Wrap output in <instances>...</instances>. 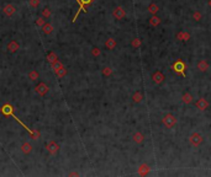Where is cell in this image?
<instances>
[{
	"mask_svg": "<svg viewBox=\"0 0 211 177\" xmlns=\"http://www.w3.org/2000/svg\"><path fill=\"white\" fill-rule=\"evenodd\" d=\"M1 113H3L4 116H8V117H9V116H11V117L14 118V119H15V121L17 122V123L21 124V125L24 127V128H25L27 132H29V134H31L32 139H38V138L41 137V133H40L38 130H32V129H30L29 127H27L25 123H22V122L19 119V117H16L15 115H14V107L10 105V103H5V105H4V106L1 107Z\"/></svg>",
	"mask_w": 211,
	"mask_h": 177,
	"instance_id": "1",
	"label": "cell"
},
{
	"mask_svg": "<svg viewBox=\"0 0 211 177\" xmlns=\"http://www.w3.org/2000/svg\"><path fill=\"white\" fill-rule=\"evenodd\" d=\"M58 59V57H57V54L56 53H53V52H51V53H48L47 54V57H46V60H47L49 64H52V63H54Z\"/></svg>",
	"mask_w": 211,
	"mask_h": 177,
	"instance_id": "22",
	"label": "cell"
},
{
	"mask_svg": "<svg viewBox=\"0 0 211 177\" xmlns=\"http://www.w3.org/2000/svg\"><path fill=\"white\" fill-rule=\"evenodd\" d=\"M141 44H142V41L140 38H135V39H132V42H131V46L134 47V48L141 47Z\"/></svg>",
	"mask_w": 211,
	"mask_h": 177,
	"instance_id": "27",
	"label": "cell"
},
{
	"mask_svg": "<svg viewBox=\"0 0 211 177\" xmlns=\"http://www.w3.org/2000/svg\"><path fill=\"white\" fill-rule=\"evenodd\" d=\"M46 149H47L48 154H51V155H56V154L58 153V150H59V145L56 142L51 140L49 143L46 144Z\"/></svg>",
	"mask_w": 211,
	"mask_h": 177,
	"instance_id": "5",
	"label": "cell"
},
{
	"mask_svg": "<svg viewBox=\"0 0 211 177\" xmlns=\"http://www.w3.org/2000/svg\"><path fill=\"white\" fill-rule=\"evenodd\" d=\"M190 38H191V36L189 32H186V31H180V32L177 35V39L183 41V42H188Z\"/></svg>",
	"mask_w": 211,
	"mask_h": 177,
	"instance_id": "11",
	"label": "cell"
},
{
	"mask_svg": "<svg viewBox=\"0 0 211 177\" xmlns=\"http://www.w3.org/2000/svg\"><path fill=\"white\" fill-rule=\"evenodd\" d=\"M51 14L52 12H51V10H49L48 7H45L43 10H42V16L45 17V19H48V17L51 16Z\"/></svg>",
	"mask_w": 211,
	"mask_h": 177,
	"instance_id": "30",
	"label": "cell"
},
{
	"mask_svg": "<svg viewBox=\"0 0 211 177\" xmlns=\"http://www.w3.org/2000/svg\"><path fill=\"white\" fill-rule=\"evenodd\" d=\"M143 94H142L141 91H138V90H137V91H135L134 92V95H132V101H134L135 103H140L142 100H143Z\"/></svg>",
	"mask_w": 211,
	"mask_h": 177,
	"instance_id": "16",
	"label": "cell"
},
{
	"mask_svg": "<svg viewBox=\"0 0 211 177\" xmlns=\"http://www.w3.org/2000/svg\"><path fill=\"white\" fill-rule=\"evenodd\" d=\"M132 139H134V142L137 143V144H142L145 140V135L141 133V132H136V133L132 135Z\"/></svg>",
	"mask_w": 211,
	"mask_h": 177,
	"instance_id": "14",
	"label": "cell"
},
{
	"mask_svg": "<svg viewBox=\"0 0 211 177\" xmlns=\"http://www.w3.org/2000/svg\"><path fill=\"white\" fill-rule=\"evenodd\" d=\"M147 10H148V12L151 14V15H156V14H157V12L159 11V7H158L157 4H154V3H153V4H151V5L148 6Z\"/></svg>",
	"mask_w": 211,
	"mask_h": 177,
	"instance_id": "23",
	"label": "cell"
},
{
	"mask_svg": "<svg viewBox=\"0 0 211 177\" xmlns=\"http://www.w3.org/2000/svg\"><path fill=\"white\" fill-rule=\"evenodd\" d=\"M3 11H4V14H5L6 16L10 17V16H12L16 12V7L14 6L12 4H8V5H5L3 7Z\"/></svg>",
	"mask_w": 211,
	"mask_h": 177,
	"instance_id": "9",
	"label": "cell"
},
{
	"mask_svg": "<svg viewBox=\"0 0 211 177\" xmlns=\"http://www.w3.org/2000/svg\"><path fill=\"white\" fill-rule=\"evenodd\" d=\"M196 68H198L199 71L205 73V71L209 70V63L206 62V60H200V62L198 63V65H196Z\"/></svg>",
	"mask_w": 211,
	"mask_h": 177,
	"instance_id": "15",
	"label": "cell"
},
{
	"mask_svg": "<svg viewBox=\"0 0 211 177\" xmlns=\"http://www.w3.org/2000/svg\"><path fill=\"white\" fill-rule=\"evenodd\" d=\"M148 21H149V25L152 27H156V26H158L160 24V19L158 16H156V15H152V17H151Z\"/></svg>",
	"mask_w": 211,
	"mask_h": 177,
	"instance_id": "21",
	"label": "cell"
},
{
	"mask_svg": "<svg viewBox=\"0 0 211 177\" xmlns=\"http://www.w3.org/2000/svg\"><path fill=\"white\" fill-rule=\"evenodd\" d=\"M35 91L37 92V94L40 95V96H45V95L48 92V86L46 85L45 83H40L38 85H36Z\"/></svg>",
	"mask_w": 211,
	"mask_h": 177,
	"instance_id": "7",
	"label": "cell"
},
{
	"mask_svg": "<svg viewBox=\"0 0 211 177\" xmlns=\"http://www.w3.org/2000/svg\"><path fill=\"white\" fill-rule=\"evenodd\" d=\"M201 17H203V15H201L200 11H194V12H193V20H194V21H200Z\"/></svg>",
	"mask_w": 211,
	"mask_h": 177,
	"instance_id": "29",
	"label": "cell"
},
{
	"mask_svg": "<svg viewBox=\"0 0 211 177\" xmlns=\"http://www.w3.org/2000/svg\"><path fill=\"white\" fill-rule=\"evenodd\" d=\"M112 16L115 17V19H117V20L123 19V17L126 16L125 9H123L122 6H117V7H115V9H114V11H112Z\"/></svg>",
	"mask_w": 211,
	"mask_h": 177,
	"instance_id": "6",
	"label": "cell"
},
{
	"mask_svg": "<svg viewBox=\"0 0 211 177\" xmlns=\"http://www.w3.org/2000/svg\"><path fill=\"white\" fill-rule=\"evenodd\" d=\"M38 78H40V74H38L37 70H31V71L29 73V79H30L31 81L38 80Z\"/></svg>",
	"mask_w": 211,
	"mask_h": 177,
	"instance_id": "24",
	"label": "cell"
},
{
	"mask_svg": "<svg viewBox=\"0 0 211 177\" xmlns=\"http://www.w3.org/2000/svg\"><path fill=\"white\" fill-rule=\"evenodd\" d=\"M203 142H204V138L199 133H193L189 137V143L193 146H199V145L203 144Z\"/></svg>",
	"mask_w": 211,
	"mask_h": 177,
	"instance_id": "4",
	"label": "cell"
},
{
	"mask_svg": "<svg viewBox=\"0 0 211 177\" xmlns=\"http://www.w3.org/2000/svg\"><path fill=\"white\" fill-rule=\"evenodd\" d=\"M149 171H151V167L147 164H142L138 167V175L140 176H147L149 174Z\"/></svg>",
	"mask_w": 211,
	"mask_h": 177,
	"instance_id": "13",
	"label": "cell"
},
{
	"mask_svg": "<svg viewBox=\"0 0 211 177\" xmlns=\"http://www.w3.org/2000/svg\"><path fill=\"white\" fill-rule=\"evenodd\" d=\"M195 106L198 107V110H200V111H205L206 108L209 107V103H208V101H206L205 98L201 97V98H199L198 101L195 102Z\"/></svg>",
	"mask_w": 211,
	"mask_h": 177,
	"instance_id": "10",
	"label": "cell"
},
{
	"mask_svg": "<svg viewBox=\"0 0 211 177\" xmlns=\"http://www.w3.org/2000/svg\"><path fill=\"white\" fill-rule=\"evenodd\" d=\"M62 66H63L62 62H61V60H58V59H57V60L54 62V63H52V64H51V68H52V70H53V71H57V70H59Z\"/></svg>",
	"mask_w": 211,
	"mask_h": 177,
	"instance_id": "25",
	"label": "cell"
},
{
	"mask_svg": "<svg viewBox=\"0 0 211 177\" xmlns=\"http://www.w3.org/2000/svg\"><path fill=\"white\" fill-rule=\"evenodd\" d=\"M19 48H20V44L16 41H10L8 44V51L10 53H15L16 51H19Z\"/></svg>",
	"mask_w": 211,
	"mask_h": 177,
	"instance_id": "12",
	"label": "cell"
},
{
	"mask_svg": "<svg viewBox=\"0 0 211 177\" xmlns=\"http://www.w3.org/2000/svg\"><path fill=\"white\" fill-rule=\"evenodd\" d=\"M40 0H29V5L31 6V7H37L38 5H40Z\"/></svg>",
	"mask_w": 211,
	"mask_h": 177,
	"instance_id": "32",
	"label": "cell"
},
{
	"mask_svg": "<svg viewBox=\"0 0 211 177\" xmlns=\"http://www.w3.org/2000/svg\"><path fill=\"white\" fill-rule=\"evenodd\" d=\"M171 69L173 70L174 74H177V75H179V76H183V78H185V76H186L188 65H186V63L183 60V59H177V60L172 64Z\"/></svg>",
	"mask_w": 211,
	"mask_h": 177,
	"instance_id": "2",
	"label": "cell"
},
{
	"mask_svg": "<svg viewBox=\"0 0 211 177\" xmlns=\"http://www.w3.org/2000/svg\"><path fill=\"white\" fill-rule=\"evenodd\" d=\"M42 32L45 35H51L53 32V26L51 24H48V22H46V24L42 26Z\"/></svg>",
	"mask_w": 211,
	"mask_h": 177,
	"instance_id": "19",
	"label": "cell"
},
{
	"mask_svg": "<svg viewBox=\"0 0 211 177\" xmlns=\"http://www.w3.org/2000/svg\"><path fill=\"white\" fill-rule=\"evenodd\" d=\"M78 175H79V174H77V172H72V174H71V176H78Z\"/></svg>",
	"mask_w": 211,
	"mask_h": 177,
	"instance_id": "34",
	"label": "cell"
},
{
	"mask_svg": "<svg viewBox=\"0 0 211 177\" xmlns=\"http://www.w3.org/2000/svg\"><path fill=\"white\" fill-rule=\"evenodd\" d=\"M105 47H106L108 49H110V51H112V49L116 47V39H114V38H108L106 42H105Z\"/></svg>",
	"mask_w": 211,
	"mask_h": 177,
	"instance_id": "17",
	"label": "cell"
},
{
	"mask_svg": "<svg viewBox=\"0 0 211 177\" xmlns=\"http://www.w3.org/2000/svg\"><path fill=\"white\" fill-rule=\"evenodd\" d=\"M182 101L184 103H186V105H189V103L193 102V95L190 92H184L182 96Z\"/></svg>",
	"mask_w": 211,
	"mask_h": 177,
	"instance_id": "18",
	"label": "cell"
},
{
	"mask_svg": "<svg viewBox=\"0 0 211 177\" xmlns=\"http://www.w3.org/2000/svg\"><path fill=\"white\" fill-rule=\"evenodd\" d=\"M152 80H153L157 85L162 84L163 81H164V74H163L162 71H159V70H156L153 74H152Z\"/></svg>",
	"mask_w": 211,
	"mask_h": 177,
	"instance_id": "8",
	"label": "cell"
},
{
	"mask_svg": "<svg viewBox=\"0 0 211 177\" xmlns=\"http://www.w3.org/2000/svg\"><path fill=\"white\" fill-rule=\"evenodd\" d=\"M209 5H210V7H211V0H210V1H209Z\"/></svg>",
	"mask_w": 211,
	"mask_h": 177,
	"instance_id": "35",
	"label": "cell"
},
{
	"mask_svg": "<svg viewBox=\"0 0 211 177\" xmlns=\"http://www.w3.org/2000/svg\"><path fill=\"white\" fill-rule=\"evenodd\" d=\"M101 73H103V75H104V76H110V75L112 74V69H111L110 66H105Z\"/></svg>",
	"mask_w": 211,
	"mask_h": 177,
	"instance_id": "28",
	"label": "cell"
},
{
	"mask_svg": "<svg viewBox=\"0 0 211 177\" xmlns=\"http://www.w3.org/2000/svg\"><path fill=\"white\" fill-rule=\"evenodd\" d=\"M162 123L166 125L167 128L172 129V128H174V127H175V124H177V117L174 116V115H172V113H168V115H166V116L163 117Z\"/></svg>",
	"mask_w": 211,
	"mask_h": 177,
	"instance_id": "3",
	"label": "cell"
},
{
	"mask_svg": "<svg viewBox=\"0 0 211 177\" xmlns=\"http://www.w3.org/2000/svg\"><path fill=\"white\" fill-rule=\"evenodd\" d=\"M45 24H46V21H45V17L43 16L42 17H38V19L36 20V26H38V27H42Z\"/></svg>",
	"mask_w": 211,
	"mask_h": 177,
	"instance_id": "31",
	"label": "cell"
},
{
	"mask_svg": "<svg viewBox=\"0 0 211 177\" xmlns=\"http://www.w3.org/2000/svg\"><path fill=\"white\" fill-rule=\"evenodd\" d=\"M91 54H93L94 57H99L100 56V49L98 47H93L91 48Z\"/></svg>",
	"mask_w": 211,
	"mask_h": 177,
	"instance_id": "33",
	"label": "cell"
},
{
	"mask_svg": "<svg viewBox=\"0 0 211 177\" xmlns=\"http://www.w3.org/2000/svg\"><path fill=\"white\" fill-rule=\"evenodd\" d=\"M21 151L26 154V155H29V154L32 151V145L30 143H24L21 145Z\"/></svg>",
	"mask_w": 211,
	"mask_h": 177,
	"instance_id": "20",
	"label": "cell"
},
{
	"mask_svg": "<svg viewBox=\"0 0 211 177\" xmlns=\"http://www.w3.org/2000/svg\"><path fill=\"white\" fill-rule=\"evenodd\" d=\"M54 73H56V75L58 76V78H64V76L67 75V69L64 66H62L61 69L57 70V71H54Z\"/></svg>",
	"mask_w": 211,
	"mask_h": 177,
	"instance_id": "26",
	"label": "cell"
}]
</instances>
